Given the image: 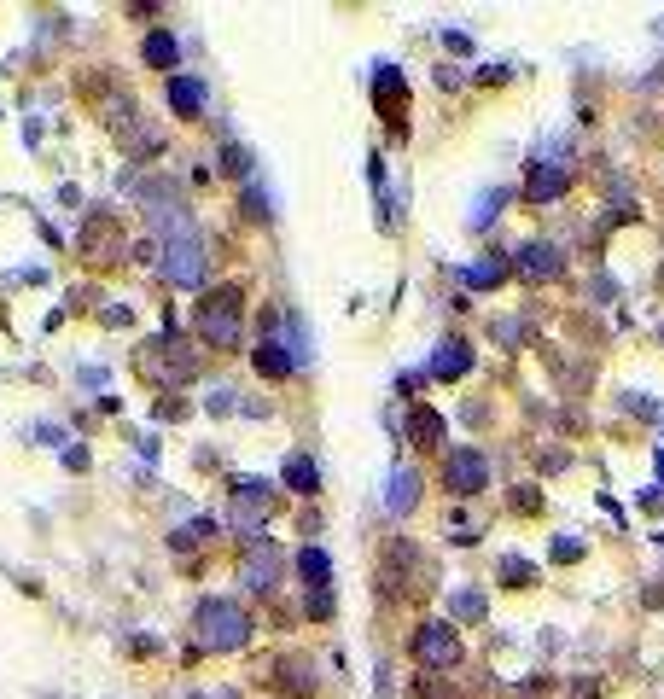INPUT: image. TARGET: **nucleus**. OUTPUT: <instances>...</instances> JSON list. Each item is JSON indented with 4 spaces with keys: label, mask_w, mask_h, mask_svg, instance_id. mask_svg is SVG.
Instances as JSON below:
<instances>
[{
    "label": "nucleus",
    "mask_w": 664,
    "mask_h": 699,
    "mask_svg": "<svg viewBox=\"0 0 664 699\" xmlns=\"http://www.w3.org/2000/svg\"><path fill=\"white\" fill-rule=\"evenodd\" d=\"M193 635H199L204 653H239V647L251 641V618H245L239 600H199Z\"/></svg>",
    "instance_id": "f257e3e1"
},
{
    "label": "nucleus",
    "mask_w": 664,
    "mask_h": 699,
    "mask_svg": "<svg viewBox=\"0 0 664 699\" xmlns=\"http://www.w3.org/2000/svg\"><path fill=\"white\" fill-rule=\"evenodd\" d=\"M239 315H245V298H239V286H222V292H210V298L199 303V338L210 344V350H239V338H245Z\"/></svg>",
    "instance_id": "f03ea898"
},
{
    "label": "nucleus",
    "mask_w": 664,
    "mask_h": 699,
    "mask_svg": "<svg viewBox=\"0 0 664 699\" xmlns=\"http://www.w3.org/2000/svg\"><path fill=\"white\" fill-rule=\"evenodd\" d=\"M204 268H210V257H204L199 228L169 233L164 251H158V274H164L169 286H204Z\"/></svg>",
    "instance_id": "7ed1b4c3"
},
{
    "label": "nucleus",
    "mask_w": 664,
    "mask_h": 699,
    "mask_svg": "<svg viewBox=\"0 0 664 699\" xmlns=\"http://www.w3.org/2000/svg\"><path fill=\"white\" fill-rule=\"evenodd\" d=\"M414 659L426 670H455L461 665V635H455V624H420V630H414Z\"/></svg>",
    "instance_id": "20e7f679"
},
{
    "label": "nucleus",
    "mask_w": 664,
    "mask_h": 699,
    "mask_svg": "<svg viewBox=\"0 0 664 699\" xmlns=\"http://www.w3.org/2000/svg\"><path fill=\"white\" fill-rule=\"evenodd\" d=\"M268 507H274V490H268L263 478H239V484H233V525H239L245 536L263 531Z\"/></svg>",
    "instance_id": "39448f33"
},
{
    "label": "nucleus",
    "mask_w": 664,
    "mask_h": 699,
    "mask_svg": "<svg viewBox=\"0 0 664 699\" xmlns=\"http://www.w3.org/2000/svg\"><path fill=\"white\" fill-rule=\"evenodd\" d=\"M443 484H449L455 496H478V490H490V461H484L478 449H455V455L443 461Z\"/></svg>",
    "instance_id": "423d86ee"
},
{
    "label": "nucleus",
    "mask_w": 664,
    "mask_h": 699,
    "mask_svg": "<svg viewBox=\"0 0 664 699\" xmlns=\"http://www.w3.org/2000/svg\"><path fill=\"white\" fill-rule=\"evenodd\" d=\"M298 571H303V583H309V612H315V618H327L332 612V560L327 554H321V548H303L298 554Z\"/></svg>",
    "instance_id": "0eeeda50"
},
{
    "label": "nucleus",
    "mask_w": 664,
    "mask_h": 699,
    "mask_svg": "<svg viewBox=\"0 0 664 699\" xmlns=\"http://www.w3.org/2000/svg\"><path fill=\"white\" fill-rule=\"evenodd\" d=\"M565 187H571V164H565V158H542V164L531 169L525 199H531V204H548V199H560Z\"/></svg>",
    "instance_id": "6e6552de"
},
{
    "label": "nucleus",
    "mask_w": 664,
    "mask_h": 699,
    "mask_svg": "<svg viewBox=\"0 0 664 699\" xmlns=\"http://www.w3.org/2000/svg\"><path fill=\"white\" fill-rule=\"evenodd\" d=\"M239 577H245V589H274V583H280V548H274V542H257V548L245 554Z\"/></svg>",
    "instance_id": "1a4fd4ad"
},
{
    "label": "nucleus",
    "mask_w": 664,
    "mask_h": 699,
    "mask_svg": "<svg viewBox=\"0 0 664 699\" xmlns=\"http://www.w3.org/2000/svg\"><path fill=\"white\" fill-rule=\"evenodd\" d=\"M513 268H519L531 286H542V280H554V274H560V251H554L548 239H531V245L519 251V263H513Z\"/></svg>",
    "instance_id": "9d476101"
},
{
    "label": "nucleus",
    "mask_w": 664,
    "mask_h": 699,
    "mask_svg": "<svg viewBox=\"0 0 664 699\" xmlns=\"http://www.w3.org/2000/svg\"><path fill=\"white\" fill-rule=\"evenodd\" d=\"M373 100H379V111L397 123L402 117V100H408V82H402L397 65H379V76H373Z\"/></svg>",
    "instance_id": "9b49d317"
},
{
    "label": "nucleus",
    "mask_w": 664,
    "mask_h": 699,
    "mask_svg": "<svg viewBox=\"0 0 664 699\" xmlns=\"http://www.w3.org/2000/svg\"><path fill=\"white\" fill-rule=\"evenodd\" d=\"M466 367H472V344L466 338H443L432 356V379H461Z\"/></svg>",
    "instance_id": "f8f14e48"
},
{
    "label": "nucleus",
    "mask_w": 664,
    "mask_h": 699,
    "mask_svg": "<svg viewBox=\"0 0 664 699\" xmlns=\"http://www.w3.org/2000/svg\"><path fill=\"white\" fill-rule=\"evenodd\" d=\"M257 373H263V379H286V373H298V362H292V344L263 338V344H257Z\"/></svg>",
    "instance_id": "ddd939ff"
},
{
    "label": "nucleus",
    "mask_w": 664,
    "mask_h": 699,
    "mask_svg": "<svg viewBox=\"0 0 664 699\" xmlns=\"http://www.w3.org/2000/svg\"><path fill=\"white\" fill-rule=\"evenodd\" d=\"M414 501H420V472H408V466H397V472H391V484H385V507H391V513H408V507H414Z\"/></svg>",
    "instance_id": "4468645a"
},
{
    "label": "nucleus",
    "mask_w": 664,
    "mask_h": 699,
    "mask_svg": "<svg viewBox=\"0 0 664 699\" xmlns=\"http://www.w3.org/2000/svg\"><path fill=\"white\" fill-rule=\"evenodd\" d=\"M169 105H175L181 117H199L204 111V82L199 76H169Z\"/></svg>",
    "instance_id": "2eb2a0df"
},
{
    "label": "nucleus",
    "mask_w": 664,
    "mask_h": 699,
    "mask_svg": "<svg viewBox=\"0 0 664 699\" xmlns=\"http://www.w3.org/2000/svg\"><path fill=\"white\" fill-rule=\"evenodd\" d=\"M408 437H414L420 449H437V443L449 437V426H443V414H432V408H414V414H408Z\"/></svg>",
    "instance_id": "dca6fc26"
},
{
    "label": "nucleus",
    "mask_w": 664,
    "mask_h": 699,
    "mask_svg": "<svg viewBox=\"0 0 664 699\" xmlns=\"http://www.w3.org/2000/svg\"><path fill=\"white\" fill-rule=\"evenodd\" d=\"M507 274H513V263H507V257H501V251H496V257H484V263H472V268H466V274H461V280H466V286H472V292H484V286H501Z\"/></svg>",
    "instance_id": "f3484780"
},
{
    "label": "nucleus",
    "mask_w": 664,
    "mask_h": 699,
    "mask_svg": "<svg viewBox=\"0 0 664 699\" xmlns=\"http://www.w3.org/2000/svg\"><path fill=\"white\" fill-rule=\"evenodd\" d=\"M286 484H292L298 496H315V490H321V472H315V461H309V455H292V461H286Z\"/></svg>",
    "instance_id": "a211bd4d"
},
{
    "label": "nucleus",
    "mask_w": 664,
    "mask_h": 699,
    "mask_svg": "<svg viewBox=\"0 0 664 699\" xmlns=\"http://www.w3.org/2000/svg\"><path fill=\"white\" fill-rule=\"evenodd\" d=\"M175 59H181V47H175V35H169V30H152V35H146V65L169 70Z\"/></svg>",
    "instance_id": "6ab92c4d"
},
{
    "label": "nucleus",
    "mask_w": 664,
    "mask_h": 699,
    "mask_svg": "<svg viewBox=\"0 0 664 699\" xmlns=\"http://www.w3.org/2000/svg\"><path fill=\"white\" fill-rule=\"evenodd\" d=\"M496 577H507V589H531L536 566H531V560H519V554H507V560L496 566Z\"/></svg>",
    "instance_id": "aec40b11"
},
{
    "label": "nucleus",
    "mask_w": 664,
    "mask_h": 699,
    "mask_svg": "<svg viewBox=\"0 0 664 699\" xmlns=\"http://www.w3.org/2000/svg\"><path fill=\"white\" fill-rule=\"evenodd\" d=\"M501 204H507V187H490V193L478 199V210H472V228H490V222H496V210H501Z\"/></svg>",
    "instance_id": "412c9836"
},
{
    "label": "nucleus",
    "mask_w": 664,
    "mask_h": 699,
    "mask_svg": "<svg viewBox=\"0 0 664 699\" xmlns=\"http://www.w3.org/2000/svg\"><path fill=\"white\" fill-rule=\"evenodd\" d=\"M210 531H216V519H193V525H181V531H175V542H181V548H193V542H204Z\"/></svg>",
    "instance_id": "4be33fe9"
},
{
    "label": "nucleus",
    "mask_w": 664,
    "mask_h": 699,
    "mask_svg": "<svg viewBox=\"0 0 664 699\" xmlns=\"http://www.w3.org/2000/svg\"><path fill=\"white\" fill-rule=\"evenodd\" d=\"M455 618L478 624V618H484V595H455Z\"/></svg>",
    "instance_id": "5701e85b"
},
{
    "label": "nucleus",
    "mask_w": 664,
    "mask_h": 699,
    "mask_svg": "<svg viewBox=\"0 0 664 699\" xmlns=\"http://www.w3.org/2000/svg\"><path fill=\"white\" fill-rule=\"evenodd\" d=\"M554 560H560V566L583 560V542H577V536H560V542H554Z\"/></svg>",
    "instance_id": "b1692460"
}]
</instances>
